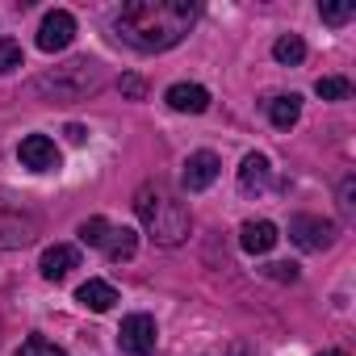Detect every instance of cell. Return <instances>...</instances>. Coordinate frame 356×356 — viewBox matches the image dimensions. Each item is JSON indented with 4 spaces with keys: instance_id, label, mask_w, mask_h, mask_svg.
<instances>
[{
    "instance_id": "6da1fadb",
    "label": "cell",
    "mask_w": 356,
    "mask_h": 356,
    "mask_svg": "<svg viewBox=\"0 0 356 356\" xmlns=\"http://www.w3.org/2000/svg\"><path fill=\"white\" fill-rule=\"evenodd\" d=\"M197 22V5L193 0H130L118 9L113 30L126 47L143 51V55H159L172 51Z\"/></svg>"
},
{
    "instance_id": "7a4b0ae2",
    "label": "cell",
    "mask_w": 356,
    "mask_h": 356,
    "mask_svg": "<svg viewBox=\"0 0 356 356\" xmlns=\"http://www.w3.org/2000/svg\"><path fill=\"white\" fill-rule=\"evenodd\" d=\"M134 210L143 218V227L151 231V239L159 248H176V243H185L189 239V206L176 197L163 181H143L138 193H134Z\"/></svg>"
},
{
    "instance_id": "3957f363",
    "label": "cell",
    "mask_w": 356,
    "mask_h": 356,
    "mask_svg": "<svg viewBox=\"0 0 356 356\" xmlns=\"http://www.w3.org/2000/svg\"><path fill=\"white\" fill-rule=\"evenodd\" d=\"M101 88H105V67L97 59H88V55L67 59V63H59V67H51V72H42L34 80V92L51 97V101H84V97H92Z\"/></svg>"
},
{
    "instance_id": "277c9868",
    "label": "cell",
    "mask_w": 356,
    "mask_h": 356,
    "mask_svg": "<svg viewBox=\"0 0 356 356\" xmlns=\"http://www.w3.org/2000/svg\"><path fill=\"white\" fill-rule=\"evenodd\" d=\"M42 235V218L9 189H0V252L30 248Z\"/></svg>"
},
{
    "instance_id": "5b68a950",
    "label": "cell",
    "mask_w": 356,
    "mask_h": 356,
    "mask_svg": "<svg viewBox=\"0 0 356 356\" xmlns=\"http://www.w3.org/2000/svg\"><path fill=\"white\" fill-rule=\"evenodd\" d=\"M335 222H327V218H314V214H298V218H289V239L302 248V252H327L331 243H335Z\"/></svg>"
},
{
    "instance_id": "8992f818",
    "label": "cell",
    "mask_w": 356,
    "mask_h": 356,
    "mask_svg": "<svg viewBox=\"0 0 356 356\" xmlns=\"http://www.w3.org/2000/svg\"><path fill=\"white\" fill-rule=\"evenodd\" d=\"M155 335H159V327H155L151 314H126L122 327H118V343H122L126 356H151L155 352Z\"/></svg>"
},
{
    "instance_id": "52a82bcc",
    "label": "cell",
    "mask_w": 356,
    "mask_h": 356,
    "mask_svg": "<svg viewBox=\"0 0 356 356\" xmlns=\"http://www.w3.org/2000/svg\"><path fill=\"white\" fill-rule=\"evenodd\" d=\"M72 38H76V17H72L67 9H51V13L42 17V26H38V51H47V55L67 51Z\"/></svg>"
},
{
    "instance_id": "ba28073f",
    "label": "cell",
    "mask_w": 356,
    "mask_h": 356,
    "mask_svg": "<svg viewBox=\"0 0 356 356\" xmlns=\"http://www.w3.org/2000/svg\"><path fill=\"white\" fill-rule=\"evenodd\" d=\"M17 159H22V168H30V172H55V168H59V147H55V138H47V134H26L22 147H17Z\"/></svg>"
},
{
    "instance_id": "9c48e42d",
    "label": "cell",
    "mask_w": 356,
    "mask_h": 356,
    "mask_svg": "<svg viewBox=\"0 0 356 356\" xmlns=\"http://www.w3.org/2000/svg\"><path fill=\"white\" fill-rule=\"evenodd\" d=\"M218 155L214 151H193L189 159H185V172H181V185H185V193H202V189H210L214 181H218Z\"/></svg>"
},
{
    "instance_id": "30bf717a",
    "label": "cell",
    "mask_w": 356,
    "mask_h": 356,
    "mask_svg": "<svg viewBox=\"0 0 356 356\" xmlns=\"http://www.w3.org/2000/svg\"><path fill=\"white\" fill-rule=\"evenodd\" d=\"M163 101H168L176 113H206V109H210V92H206L202 84H189V80L172 84V88L163 92Z\"/></svg>"
},
{
    "instance_id": "8fae6325",
    "label": "cell",
    "mask_w": 356,
    "mask_h": 356,
    "mask_svg": "<svg viewBox=\"0 0 356 356\" xmlns=\"http://www.w3.org/2000/svg\"><path fill=\"white\" fill-rule=\"evenodd\" d=\"M38 268H42V277H47V281H63L72 268H80V252H76V248H67V243H55V248H47V252H42Z\"/></svg>"
},
{
    "instance_id": "7c38bea8",
    "label": "cell",
    "mask_w": 356,
    "mask_h": 356,
    "mask_svg": "<svg viewBox=\"0 0 356 356\" xmlns=\"http://www.w3.org/2000/svg\"><path fill=\"white\" fill-rule=\"evenodd\" d=\"M277 227L268 222V218H260V222H243V231H239V243H243V252H252V256H264V252H273L277 248Z\"/></svg>"
},
{
    "instance_id": "4fadbf2b",
    "label": "cell",
    "mask_w": 356,
    "mask_h": 356,
    "mask_svg": "<svg viewBox=\"0 0 356 356\" xmlns=\"http://www.w3.org/2000/svg\"><path fill=\"white\" fill-rule=\"evenodd\" d=\"M76 302L80 306H88V310H97V314H105V310H113V302H118V289L109 285V281H84L80 289H76Z\"/></svg>"
},
{
    "instance_id": "5bb4252c",
    "label": "cell",
    "mask_w": 356,
    "mask_h": 356,
    "mask_svg": "<svg viewBox=\"0 0 356 356\" xmlns=\"http://www.w3.org/2000/svg\"><path fill=\"white\" fill-rule=\"evenodd\" d=\"M268 155H260V151H252L243 163H239V189L243 193H260L264 185H268Z\"/></svg>"
},
{
    "instance_id": "9a60e30c",
    "label": "cell",
    "mask_w": 356,
    "mask_h": 356,
    "mask_svg": "<svg viewBox=\"0 0 356 356\" xmlns=\"http://www.w3.org/2000/svg\"><path fill=\"white\" fill-rule=\"evenodd\" d=\"M298 118H302V97H298V92H281V97L268 101V122H273L277 130L298 126Z\"/></svg>"
},
{
    "instance_id": "2e32d148",
    "label": "cell",
    "mask_w": 356,
    "mask_h": 356,
    "mask_svg": "<svg viewBox=\"0 0 356 356\" xmlns=\"http://www.w3.org/2000/svg\"><path fill=\"white\" fill-rule=\"evenodd\" d=\"M101 252H105L113 264H122V260H130V256L138 252V235H134L130 227H109V235H105Z\"/></svg>"
},
{
    "instance_id": "e0dca14e",
    "label": "cell",
    "mask_w": 356,
    "mask_h": 356,
    "mask_svg": "<svg viewBox=\"0 0 356 356\" xmlns=\"http://www.w3.org/2000/svg\"><path fill=\"white\" fill-rule=\"evenodd\" d=\"M273 59H277V63H285V67H293V63H302V59H306V42H302L298 34H281V38L273 42Z\"/></svg>"
},
{
    "instance_id": "ac0fdd59",
    "label": "cell",
    "mask_w": 356,
    "mask_h": 356,
    "mask_svg": "<svg viewBox=\"0 0 356 356\" xmlns=\"http://www.w3.org/2000/svg\"><path fill=\"white\" fill-rule=\"evenodd\" d=\"M314 92H318L323 101H348V97H352V84H348L343 76H323V80L314 84Z\"/></svg>"
},
{
    "instance_id": "d6986e66",
    "label": "cell",
    "mask_w": 356,
    "mask_h": 356,
    "mask_svg": "<svg viewBox=\"0 0 356 356\" xmlns=\"http://www.w3.org/2000/svg\"><path fill=\"white\" fill-rule=\"evenodd\" d=\"M17 356H67V352H63L59 343H51L47 335H30V339L17 348Z\"/></svg>"
},
{
    "instance_id": "ffe728a7",
    "label": "cell",
    "mask_w": 356,
    "mask_h": 356,
    "mask_svg": "<svg viewBox=\"0 0 356 356\" xmlns=\"http://www.w3.org/2000/svg\"><path fill=\"white\" fill-rule=\"evenodd\" d=\"M109 218H88L84 227H80V243H88V248H101L105 243V235H109Z\"/></svg>"
},
{
    "instance_id": "44dd1931",
    "label": "cell",
    "mask_w": 356,
    "mask_h": 356,
    "mask_svg": "<svg viewBox=\"0 0 356 356\" xmlns=\"http://www.w3.org/2000/svg\"><path fill=\"white\" fill-rule=\"evenodd\" d=\"M17 67H22V42L0 38V76H9V72H17Z\"/></svg>"
},
{
    "instance_id": "7402d4cb",
    "label": "cell",
    "mask_w": 356,
    "mask_h": 356,
    "mask_svg": "<svg viewBox=\"0 0 356 356\" xmlns=\"http://www.w3.org/2000/svg\"><path fill=\"white\" fill-rule=\"evenodd\" d=\"M352 13H356V5H318V17L327 22V26H343V22H352Z\"/></svg>"
},
{
    "instance_id": "603a6c76",
    "label": "cell",
    "mask_w": 356,
    "mask_h": 356,
    "mask_svg": "<svg viewBox=\"0 0 356 356\" xmlns=\"http://www.w3.org/2000/svg\"><path fill=\"white\" fill-rule=\"evenodd\" d=\"M339 210L343 214L356 210V181H352V176H343V185H339Z\"/></svg>"
},
{
    "instance_id": "cb8c5ba5",
    "label": "cell",
    "mask_w": 356,
    "mask_h": 356,
    "mask_svg": "<svg viewBox=\"0 0 356 356\" xmlns=\"http://www.w3.org/2000/svg\"><path fill=\"white\" fill-rule=\"evenodd\" d=\"M264 273L277 277V281H298V264H268Z\"/></svg>"
},
{
    "instance_id": "d4e9b609",
    "label": "cell",
    "mask_w": 356,
    "mask_h": 356,
    "mask_svg": "<svg viewBox=\"0 0 356 356\" xmlns=\"http://www.w3.org/2000/svg\"><path fill=\"white\" fill-rule=\"evenodd\" d=\"M122 92H126V97H143V92H147V84H143L138 76H122Z\"/></svg>"
},
{
    "instance_id": "484cf974",
    "label": "cell",
    "mask_w": 356,
    "mask_h": 356,
    "mask_svg": "<svg viewBox=\"0 0 356 356\" xmlns=\"http://www.w3.org/2000/svg\"><path fill=\"white\" fill-rule=\"evenodd\" d=\"M67 138H72V143H84V138H88V130H84V126H76V122H72V126H67Z\"/></svg>"
},
{
    "instance_id": "4316f807",
    "label": "cell",
    "mask_w": 356,
    "mask_h": 356,
    "mask_svg": "<svg viewBox=\"0 0 356 356\" xmlns=\"http://www.w3.org/2000/svg\"><path fill=\"white\" fill-rule=\"evenodd\" d=\"M318 356H348V352H339V348H331V352H318Z\"/></svg>"
}]
</instances>
